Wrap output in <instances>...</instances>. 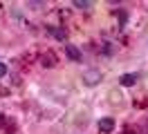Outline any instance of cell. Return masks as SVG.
Masks as SVG:
<instances>
[{"instance_id":"5","label":"cell","mask_w":148,"mask_h":134,"mask_svg":"<svg viewBox=\"0 0 148 134\" xmlns=\"http://www.w3.org/2000/svg\"><path fill=\"white\" fill-rule=\"evenodd\" d=\"M49 34L54 36V38H58V40H65V31L61 27H49Z\"/></svg>"},{"instance_id":"1","label":"cell","mask_w":148,"mask_h":134,"mask_svg":"<svg viewBox=\"0 0 148 134\" xmlns=\"http://www.w3.org/2000/svg\"><path fill=\"white\" fill-rule=\"evenodd\" d=\"M99 80H101V71H97V69H85L83 71V83L85 85L94 87V85H99Z\"/></svg>"},{"instance_id":"7","label":"cell","mask_w":148,"mask_h":134,"mask_svg":"<svg viewBox=\"0 0 148 134\" xmlns=\"http://www.w3.org/2000/svg\"><path fill=\"white\" fill-rule=\"evenodd\" d=\"M54 56H52V54H49V56H43V65H54Z\"/></svg>"},{"instance_id":"6","label":"cell","mask_w":148,"mask_h":134,"mask_svg":"<svg viewBox=\"0 0 148 134\" xmlns=\"http://www.w3.org/2000/svg\"><path fill=\"white\" fill-rule=\"evenodd\" d=\"M74 7L76 9H90L92 2H90V0H74Z\"/></svg>"},{"instance_id":"3","label":"cell","mask_w":148,"mask_h":134,"mask_svg":"<svg viewBox=\"0 0 148 134\" xmlns=\"http://www.w3.org/2000/svg\"><path fill=\"white\" fill-rule=\"evenodd\" d=\"M135 83H137V74H123L121 80H119V85H123V87H130Z\"/></svg>"},{"instance_id":"8","label":"cell","mask_w":148,"mask_h":134,"mask_svg":"<svg viewBox=\"0 0 148 134\" xmlns=\"http://www.w3.org/2000/svg\"><path fill=\"white\" fill-rule=\"evenodd\" d=\"M5 74H7V65H5V63L0 61V78H2V76H5Z\"/></svg>"},{"instance_id":"4","label":"cell","mask_w":148,"mask_h":134,"mask_svg":"<svg viewBox=\"0 0 148 134\" xmlns=\"http://www.w3.org/2000/svg\"><path fill=\"white\" fill-rule=\"evenodd\" d=\"M65 54H67L72 61H81V52H79L74 45H67V47H65Z\"/></svg>"},{"instance_id":"2","label":"cell","mask_w":148,"mask_h":134,"mask_svg":"<svg viewBox=\"0 0 148 134\" xmlns=\"http://www.w3.org/2000/svg\"><path fill=\"white\" fill-rule=\"evenodd\" d=\"M112 130H114V118L106 116V118H101V121H99V132H103V134H110Z\"/></svg>"}]
</instances>
